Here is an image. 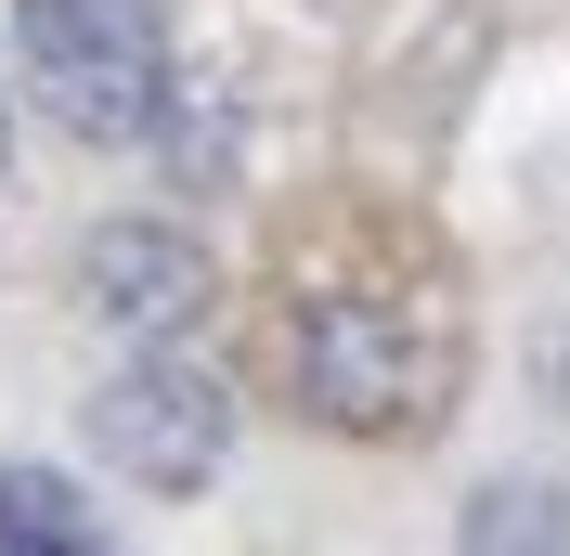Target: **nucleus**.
<instances>
[{"label": "nucleus", "mask_w": 570, "mask_h": 556, "mask_svg": "<svg viewBox=\"0 0 570 556\" xmlns=\"http://www.w3.org/2000/svg\"><path fill=\"white\" fill-rule=\"evenodd\" d=\"M0 556H105V530H91V505H78V479L13 466V479H0Z\"/></svg>", "instance_id": "obj_5"}, {"label": "nucleus", "mask_w": 570, "mask_h": 556, "mask_svg": "<svg viewBox=\"0 0 570 556\" xmlns=\"http://www.w3.org/2000/svg\"><path fill=\"white\" fill-rule=\"evenodd\" d=\"M466 556H570V505H558L544 479L480 492V518H466Z\"/></svg>", "instance_id": "obj_6"}, {"label": "nucleus", "mask_w": 570, "mask_h": 556, "mask_svg": "<svg viewBox=\"0 0 570 556\" xmlns=\"http://www.w3.org/2000/svg\"><path fill=\"white\" fill-rule=\"evenodd\" d=\"M220 427H234V401H220L195 363H130V376L91 401V440L130 466V479H156V492H195L220 466Z\"/></svg>", "instance_id": "obj_3"}, {"label": "nucleus", "mask_w": 570, "mask_h": 556, "mask_svg": "<svg viewBox=\"0 0 570 556\" xmlns=\"http://www.w3.org/2000/svg\"><path fill=\"white\" fill-rule=\"evenodd\" d=\"M298 401L337 427H415L441 401V349L402 311H376V298H324L298 324Z\"/></svg>", "instance_id": "obj_2"}, {"label": "nucleus", "mask_w": 570, "mask_h": 556, "mask_svg": "<svg viewBox=\"0 0 570 556\" xmlns=\"http://www.w3.org/2000/svg\"><path fill=\"white\" fill-rule=\"evenodd\" d=\"M13 39H27L39 105L91 142H142L169 105V66H156V27L142 0H13Z\"/></svg>", "instance_id": "obj_1"}, {"label": "nucleus", "mask_w": 570, "mask_h": 556, "mask_svg": "<svg viewBox=\"0 0 570 556\" xmlns=\"http://www.w3.org/2000/svg\"><path fill=\"white\" fill-rule=\"evenodd\" d=\"M91 311L105 324H195L208 311V259H195L181 234L117 220V234H91Z\"/></svg>", "instance_id": "obj_4"}]
</instances>
